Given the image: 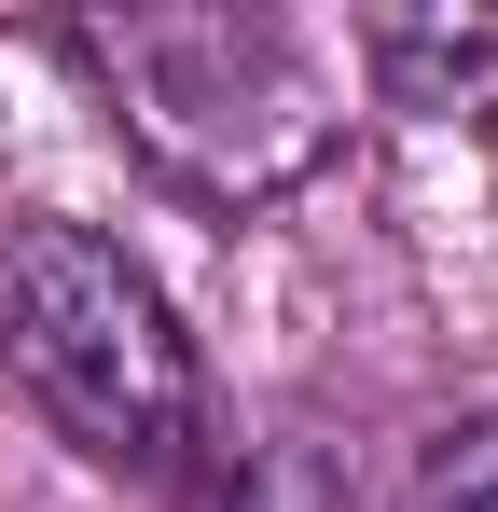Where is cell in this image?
Instances as JSON below:
<instances>
[{
	"label": "cell",
	"instance_id": "cell-5",
	"mask_svg": "<svg viewBox=\"0 0 498 512\" xmlns=\"http://www.w3.org/2000/svg\"><path fill=\"white\" fill-rule=\"evenodd\" d=\"M415 512H498V416H471L457 443H443V457H429Z\"/></svg>",
	"mask_w": 498,
	"mask_h": 512
},
{
	"label": "cell",
	"instance_id": "cell-1",
	"mask_svg": "<svg viewBox=\"0 0 498 512\" xmlns=\"http://www.w3.org/2000/svg\"><path fill=\"white\" fill-rule=\"evenodd\" d=\"M56 56L194 208H277L346 153V56L291 14H83Z\"/></svg>",
	"mask_w": 498,
	"mask_h": 512
},
{
	"label": "cell",
	"instance_id": "cell-3",
	"mask_svg": "<svg viewBox=\"0 0 498 512\" xmlns=\"http://www.w3.org/2000/svg\"><path fill=\"white\" fill-rule=\"evenodd\" d=\"M360 70L388 111H498V14H374Z\"/></svg>",
	"mask_w": 498,
	"mask_h": 512
},
{
	"label": "cell",
	"instance_id": "cell-4",
	"mask_svg": "<svg viewBox=\"0 0 498 512\" xmlns=\"http://www.w3.org/2000/svg\"><path fill=\"white\" fill-rule=\"evenodd\" d=\"M222 512H360V471L332 457L319 429H277V443L236 471V499H222Z\"/></svg>",
	"mask_w": 498,
	"mask_h": 512
},
{
	"label": "cell",
	"instance_id": "cell-2",
	"mask_svg": "<svg viewBox=\"0 0 498 512\" xmlns=\"http://www.w3.org/2000/svg\"><path fill=\"white\" fill-rule=\"evenodd\" d=\"M0 360L97 471H139V485H166L208 429V374H194V333L166 319L153 263L56 208L0 222Z\"/></svg>",
	"mask_w": 498,
	"mask_h": 512
}]
</instances>
